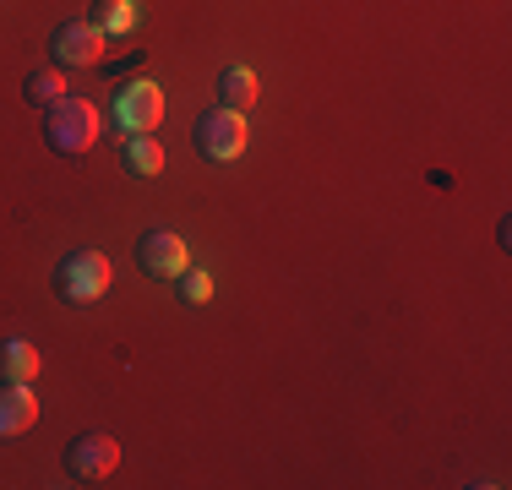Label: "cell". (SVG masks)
<instances>
[{
  "mask_svg": "<svg viewBox=\"0 0 512 490\" xmlns=\"http://www.w3.org/2000/svg\"><path fill=\"white\" fill-rule=\"evenodd\" d=\"M109 120H115V131H126V137H148V131H158V120H164V88L148 77L120 82V88L109 93Z\"/></svg>",
  "mask_w": 512,
  "mask_h": 490,
  "instance_id": "obj_3",
  "label": "cell"
},
{
  "mask_svg": "<svg viewBox=\"0 0 512 490\" xmlns=\"http://www.w3.org/2000/svg\"><path fill=\"white\" fill-rule=\"evenodd\" d=\"M109 256L104 251H71L66 262L55 267V294L66 305H93L109 294Z\"/></svg>",
  "mask_w": 512,
  "mask_h": 490,
  "instance_id": "obj_4",
  "label": "cell"
},
{
  "mask_svg": "<svg viewBox=\"0 0 512 490\" xmlns=\"http://www.w3.org/2000/svg\"><path fill=\"white\" fill-rule=\"evenodd\" d=\"M33 420H39V392H33V382H0V441L33 431Z\"/></svg>",
  "mask_w": 512,
  "mask_h": 490,
  "instance_id": "obj_8",
  "label": "cell"
},
{
  "mask_svg": "<svg viewBox=\"0 0 512 490\" xmlns=\"http://www.w3.org/2000/svg\"><path fill=\"white\" fill-rule=\"evenodd\" d=\"M39 376V349L28 338H0V382H33Z\"/></svg>",
  "mask_w": 512,
  "mask_h": 490,
  "instance_id": "obj_12",
  "label": "cell"
},
{
  "mask_svg": "<svg viewBox=\"0 0 512 490\" xmlns=\"http://www.w3.org/2000/svg\"><path fill=\"white\" fill-rule=\"evenodd\" d=\"M115 469H120V441H115V436H104V431L71 436V447H66V474H71V480L99 485V480H109Z\"/></svg>",
  "mask_w": 512,
  "mask_h": 490,
  "instance_id": "obj_5",
  "label": "cell"
},
{
  "mask_svg": "<svg viewBox=\"0 0 512 490\" xmlns=\"http://www.w3.org/2000/svg\"><path fill=\"white\" fill-rule=\"evenodd\" d=\"M22 98H28V104H39V109H50V104L66 98V77H60V71H28Z\"/></svg>",
  "mask_w": 512,
  "mask_h": 490,
  "instance_id": "obj_13",
  "label": "cell"
},
{
  "mask_svg": "<svg viewBox=\"0 0 512 490\" xmlns=\"http://www.w3.org/2000/svg\"><path fill=\"white\" fill-rule=\"evenodd\" d=\"M256 98H262V82H256L251 66H224V71H218V104H229V109L246 115Z\"/></svg>",
  "mask_w": 512,
  "mask_h": 490,
  "instance_id": "obj_10",
  "label": "cell"
},
{
  "mask_svg": "<svg viewBox=\"0 0 512 490\" xmlns=\"http://www.w3.org/2000/svg\"><path fill=\"white\" fill-rule=\"evenodd\" d=\"M104 44H109L104 28H93L88 17H71V22H60V28H55L50 55H55V66H99Z\"/></svg>",
  "mask_w": 512,
  "mask_h": 490,
  "instance_id": "obj_7",
  "label": "cell"
},
{
  "mask_svg": "<svg viewBox=\"0 0 512 490\" xmlns=\"http://www.w3.org/2000/svg\"><path fill=\"white\" fill-rule=\"evenodd\" d=\"M175 284H180V294H186L191 305H207V300H213V278H207L202 267H186V273H180Z\"/></svg>",
  "mask_w": 512,
  "mask_h": 490,
  "instance_id": "obj_14",
  "label": "cell"
},
{
  "mask_svg": "<svg viewBox=\"0 0 512 490\" xmlns=\"http://www.w3.org/2000/svg\"><path fill=\"white\" fill-rule=\"evenodd\" d=\"M137 267L158 284H175L180 273L191 267V245L175 235V229H148V235L137 240Z\"/></svg>",
  "mask_w": 512,
  "mask_h": 490,
  "instance_id": "obj_6",
  "label": "cell"
},
{
  "mask_svg": "<svg viewBox=\"0 0 512 490\" xmlns=\"http://www.w3.org/2000/svg\"><path fill=\"white\" fill-rule=\"evenodd\" d=\"M120 164H126L131 180H153L158 169H164V147H158L153 131H148V137H126V142H120Z\"/></svg>",
  "mask_w": 512,
  "mask_h": 490,
  "instance_id": "obj_11",
  "label": "cell"
},
{
  "mask_svg": "<svg viewBox=\"0 0 512 490\" xmlns=\"http://www.w3.org/2000/svg\"><path fill=\"white\" fill-rule=\"evenodd\" d=\"M191 142H197V153L207 164H235L240 153H246L251 131H246V115L229 104H213L197 115V131H191Z\"/></svg>",
  "mask_w": 512,
  "mask_h": 490,
  "instance_id": "obj_2",
  "label": "cell"
},
{
  "mask_svg": "<svg viewBox=\"0 0 512 490\" xmlns=\"http://www.w3.org/2000/svg\"><path fill=\"white\" fill-rule=\"evenodd\" d=\"M99 126H104V115H99V104H88V98H60V104L44 109V142L55 147L60 158H82L93 142H99Z\"/></svg>",
  "mask_w": 512,
  "mask_h": 490,
  "instance_id": "obj_1",
  "label": "cell"
},
{
  "mask_svg": "<svg viewBox=\"0 0 512 490\" xmlns=\"http://www.w3.org/2000/svg\"><path fill=\"white\" fill-rule=\"evenodd\" d=\"M88 22H93V28H104V39H126V33L142 22V6H137V0H93Z\"/></svg>",
  "mask_w": 512,
  "mask_h": 490,
  "instance_id": "obj_9",
  "label": "cell"
}]
</instances>
